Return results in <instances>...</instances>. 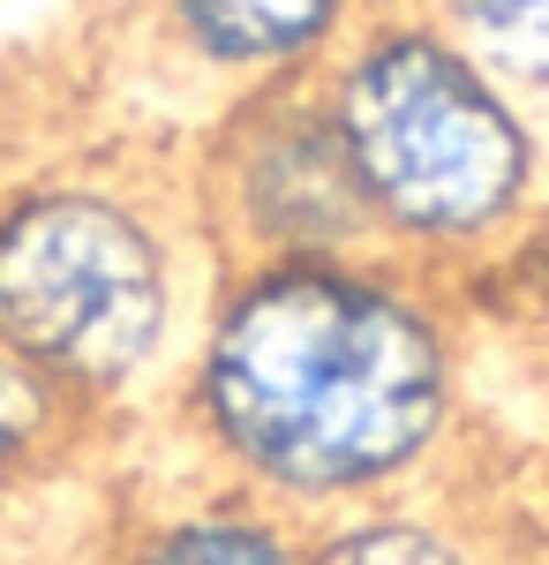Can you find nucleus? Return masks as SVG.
I'll return each mask as SVG.
<instances>
[{
    "label": "nucleus",
    "mask_w": 549,
    "mask_h": 565,
    "mask_svg": "<svg viewBox=\"0 0 549 565\" xmlns=\"http://www.w3.org/2000/svg\"><path fill=\"white\" fill-rule=\"evenodd\" d=\"M151 423L173 460L294 521L422 490L466 437L452 279L384 249L218 264Z\"/></svg>",
    "instance_id": "1"
},
{
    "label": "nucleus",
    "mask_w": 549,
    "mask_h": 565,
    "mask_svg": "<svg viewBox=\"0 0 549 565\" xmlns=\"http://www.w3.org/2000/svg\"><path fill=\"white\" fill-rule=\"evenodd\" d=\"M391 0H136V31L173 84L204 90V106L226 90L316 76Z\"/></svg>",
    "instance_id": "5"
},
{
    "label": "nucleus",
    "mask_w": 549,
    "mask_h": 565,
    "mask_svg": "<svg viewBox=\"0 0 549 565\" xmlns=\"http://www.w3.org/2000/svg\"><path fill=\"white\" fill-rule=\"evenodd\" d=\"M316 90L384 257L466 279L549 212V114L415 0L377 8L316 68Z\"/></svg>",
    "instance_id": "3"
},
{
    "label": "nucleus",
    "mask_w": 549,
    "mask_h": 565,
    "mask_svg": "<svg viewBox=\"0 0 549 565\" xmlns=\"http://www.w3.org/2000/svg\"><path fill=\"white\" fill-rule=\"evenodd\" d=\"M98 565H309V521L173 460V476L106 527Z\"/></svg>",
    "instance_id": "6"
},
{
    "label": "nucleus",
    "mask_w": 549,
    "mask_h": 565,
    "mask_svg": "<svg viewBox=\"0 0 549 565\" xmlns=\"http://www.w3.org/2000/svg\"><path fill=\"white\" fill-rule=\"evenodd\" d=\"M218 257L173 159H45L0 181V348L90 423L159 415Z\"/></svg>",
    "instance_id": "2"
},
{
    "label": "nucleus",
    "mask_w": 549,
    "mask_h": 565,
    "mask_svg": "<svg viewBox=\"0 0 549 565\" xmlns=\"http://www.w3.org/2000/svg\"><path fill=\"white\" fill-rule=\"evenodd\" d=\"M309 565H497V543L452 498H437V482H422L309 521Z\"/></svg>",
    "instance_id": "7"
},
{
    "label": "nucleus",
    "mask_w": 549,
    "mask_h": 565,
    "mask_svg": "<svg viewBox=\"0 0 549 565\" xmlns=\"http://www.w3.org/2000/svg\"><path fill=\"white\" fill-rule=\"evenodd\" d=\"M415 8H429L497 84L549 114V0H415Z\"/></svg>",
    "instance_id": "9"
},
{
    "label": "nucleus",
    "mask_w": 549,
    "mask_h": 565,
    "mask_svg": "<svg viewBox=\"0 0 549 565\" xmlns=\"http://www.w3.org/2000/svg\"><path fill=\"white\" fill-rule=\"evenodd\" d=\"M173 174L189 189V212L218 264L377 249L316 76L212 98Z\"/></svg>",
    "instance_id": "4"
},
{
    "label": "nucleus",
    "mask_w": 549,
    "mask_h": 565,
    "mask_svg": "<svg viewBox=\"0 0 549 565\" xmlns=\"http://www.w3.org/2000/svg\"><path fill=\"white\" fill-rule=\"evenodd\" d=\"M98 430L106 423H90L61 385H45L23 354L0 348V513L45 482H61Z\"/></svg>",
    "instance_id": "8"
}]
</instances>
